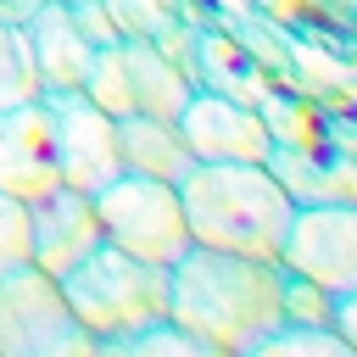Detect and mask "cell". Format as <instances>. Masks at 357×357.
<instances>
[{
	"label": "cell",
	"instance_id": "6da1fadb",
	"mask_svg": "<svg viewBox=\"0 0 357 357\" xmlns=\"http://www.w3.org/2000/svg\"><path fill=\"white\" fill-rule=\"evenodd\" d=\"M167 318L212 357H251L284 324V262L190 245L167 268Z\"/></svg>",
	"mask_w": 357,
	"mask_h": 357
},
{
	"label": "cell",
	"instance_id": "7a4b0ae2",
	"mask_svg": "<svg viewBox=\"0 0 357 357\" xmlns=\"http://www.w3.org/2000/svg\"><path fill=\"white\" fill-rule=\"evenodd\" d=\"M178 201L195 245L240 257H279L296 218V201L262 162H195L178 178Z\"/></svg>",
	"mask_w": 357,
	"mask_h": 357
},
{
	"label": "cell",
	"instance_id": "3957f363",
	"mask_svg": "<svg viewBox=\"0 0 357 357\" xmlns=\"http://www.w3.org/2000/svg\"><path fill=\"white\" fill-rule=\"evenodd\" d=\"M61 296H67L78 329L95 340V351H112L117 340L167 318V268L100 240L78 268L61 273Z\"/></svg>",
	"mask_w": 357,
	"mask_h": 357
},
{
	"label": "cell",
	"instance_id": "277c9868",
	"mask_svg": "<svg viewBox=\"0 0 357 357\" xmlns=\"http://www.w3.org/2000/svg\"><path fill=\"white\" fill-rule=\"evenodd\" d=\"M95 218H100L112 245H123L128 257H145L156 268H173L195 245L190 223H184L178 184H162V178H145V173H117L112 184H100Z\"/></svg>",
	"mask_w": 357,
	"mask_h": 357
},
{
	"label": "cell",
	"instance_id": "5b68a950",
	"mask_svg": "<svg viewBox=\"0 0 357 357\" xmlns=\"http://www.w3.org/2000/svg\"><path fill=\"white\" fill-rule=\"evenodd\" d=\"M0 357H95V340L78 329L61 279L39 262L0 273Z\"/></svg>",
	"mask_w": 357,
	"mask_h": 357
},
{
	"label": "cell",
	"instance_id": "8992f818",
	"mask_svg": "<svg viewBox=\"0 0 357 357\" xmlns=\"http://www.w3.org/2000/svg\"><path fill=\"white\" fill-rule=\"evenodd\" d=\"M39 106L50 112L61 184L95 195L100 184H112V178L123 173V156H117V117L100 112L84 89H39Z\"/></svg>",
	"mask_w": 357,
	"mask_h": 357
},
{
	"label": "cell",
	"instance_id": "52a82bcc",
	"mask_svg": "<svg viewBox=\"0 0 357 357\" xmlns=\"http://www.w3.org/2000/svg\"><path fill=\"white\" fill-rule=\"evenodd\" d=\"M279 262L290 273L318 279L324 290H357V201L340 206H296Z\"/></svg>",
	"mask_w": 357,
	"mask_h": 357
},
{
	"label": "cell",
	"instance_id": "ba28073f",
	"mask_svg": "<svg viewBox=\"0 0 357 357\" xmlns=\"http://www.w3.org/2000/svg\"><path fill=\"white\" fill-rule=\"evenodd\" d=\"M178 134L190 139L195 162H268V151H273L262 112L234 95H218V89H195L184 100Z\"/></svg>",
	"mask_w": 357,
	"mask_h": 357
},
{
	"label": "cell",
	"instance_id": "9c48e42d",
	"mask_svg": "<svg viewBox=\"0 0 357 357\" xmlns=\"http://www.w3.org/2000/svg\"><path fill=\"white\" fill-rule=\"evenodd\" d=\"M28 234H33V262L45 273H56V279L67 268H78L106 240V229L95 218V195L73 190V184H56L39 201H28Z\"/></svg>",
	"mask_w": 357,
	"mask_h": 357
},
{
	"label": "cell",
	"instance_id": "30bf717a",
	"mask_svg": "<svg viewBox=\"0 0 357 357\" xmlns=\"http://www.w3.org/2000/svg\"><path fill=\"white\" fill-rule=\"evenodd\" d=\"M56 184H61V167H56L50 112L39 100L6 106L0 112V190L17 201H39Z\"/></svg>",
	"mask_w": 357,
	"mask_h": 357
},
{
	"label": "cell",
	"instance_id": "8fae6325",
	"mask_svg": "<svg viewBox=\"0 0 357 357\" xmlns=\"http://www.w3.org/2000/svg\"><path fill=\"white\" fill-rule=\"evenodd\" d=\"M262 167L279 178V190L296 206H340V201H357V156H346L329 139L273 145Z\"/></svg>",
	"mask_w": 357,
	"mask_h": 357
},
{
	"label": "cell",
	"instance_id": "7c38bea8",
	"mask_svg": "<svg viewBox=\"0 0 357 357\" xmlns=\"http://www.w3.org/2000/svg\"><path fill=\"white\" fill-rule=\"evenodd\" d=\"M33 39V61H39V84L45 89H84L89 56L95 45L84 39V28L73 22L67 0H39V11L22 22Z\"/></svg>",
	"mask_w": 357,
	"mask_h": 357
},
{
	"label": "cell",
	"instance_id": "4fadbf2b",
	"mask_svg": "<svg viewBox=\"0 0 357 357\" xmlns=\"http://www.w3.org/2000/svg\"><path fill=\"white\" fill-rule=\"evenodd\" d=\"M117 156H123V173H145V178H162V184H178L195 167V151L178 134V123L151 117V112L117 117Z\"/></svg>",
	"mask_w": 357,
	"mask_h": 357
},
{
	"label": "cell",
	"instance_id": "5bb4252c",
	"mask_svg": "<svg viewBox=\"0 0 357 357\" xmlns=\"http://www.w3.org/2000/svg\"><path fill=\"white\" fill-rule=\"evenodd\" d=\"M123 61H128L134 112H151V117H173V123H178L184 100L195 95V84L178 73V61H173L156 39H123Z\"/></svg>",
	"mask_w": 357,
	"mask_h": 357
},
{
	"label": "cell",
	"instance_id": "9a60e30c",
	"mask_svg": "<svg viewBox=\"0 0 357 357\" xmlns=\"http://www.w3.org/2000/svg\"><path fill=\"white\" fill-rule=\"evenodd\" d=\"M195 89H218V95H234V100L257 106L268 95V78L245 56V45H234L223 33H195Z\"/></svg>",
	"mask_w": 357,
	"mask_h": 357
},
{
	"label": "cell",
	"instance_id": "2e32d148",
	"mask_svg": "<svg viewBox=\"0 0 357 357\" xmlns=\"http://www.w3.org/2000/svg\"><path fill=\"white\" fill-rule=\"evenodd\" d=\"M39 61H33V39L22 22H0V112L39 100Z\"/></svg>",
	"mask_w": 357,
	"mask_h": 357
},
{
	"label": "cell",
	"instance_id": "e0dca14e",
	"mask_svg": "<svg viewBox=\"0 0 357 357\" xmlns=\"http://www.w3.org/2000/svg\"><path fill=\"white\" fill-rule=\"evenodd\" d=\"M84 95H89L100 112H112V117L134 112V89H128L123 39H117V45H95V56H89V73H84Z\"/></svg>",
	"mask_w": 357,
	"mask_h": 357
},
{
	"label": "cell",
	"instance_id": "ac0fdd59",
	"mask_svg": "<svg viewBox=\"0 0 357 357\" xmlns=\"http://www.w3.org/2000/svg\"><path fill=\"white\" fill-rule=\"evenodd\" d=\"M279 351H312V357H351L346 335L335 324H279L251 357H279Z\"/></svg>",
	"mask_w": 357,
	"mask_h": 357
},
{
	"label": "cell",
	"instance_id": "d6986e66",
	"mask_svg": "<svg viewBox=\"0 0 357 357\" xmlns=\"http://www.w3.org/2000/svg\"><path fill=\"white\" fill-rule=\"evenodd\" d=\"M284 324H335V290L284 268Z\"/></svg>",
	"mask_w": 357,
	"mask_h": 357
},
{
	"label": "cell",
	"instance_id": "ffe728a7",
	"mask_svg": "<svg viewBox=\"0 0 357 357\" xmlns=\"http://www.w3.org/2000/svg\"><path fill=\"white\" fill-rule=\"evenodd\" d=\"M33 262V234H28V201L0 190V273Z\"/></svg>",
	"mask_w": 357,
	"mask_h": 357
},
{
	"label": "cell",
	"instance_id": "44dd1931",
	"mask_svg": "<svg viewBox=\"0 0 357 357\" xmlns=\"http://www.w3.org/2000/svg\"><path fill=\"white\" fill-rule=\"evenodd\" d=\"M106 11L117 17L123 39H156L173 22V0H106Z\"/></svg>",
	"mask_w": 357,
	"mask_h": 357
},
{
	"label": "cell",
	"instance_id": "7402d4cb",
	"mask_svg": "<svg viewBox=\"0 0 357 357\" xmlns=\"http://www.w3.org/2000/svg\"><path fill=\"white\" fill-rule=\"evenodd\" d=\"M67 11H73V22L84 28L89 45H117V39H123V28H117V17L106 11V0H67Z\"/></svg>",
	"mask_w": 357,
	"mask_h": 357
},
{
	"label": "cell",
	"instance_id": "603a6c76",
	"mask_svg": "<svg viewBox=\"0 0 357 357\" xmlns=\"http://www.w3.org/2000/svg\"><path fill=\"white\" fill-rule=\"evenodd\" d=\"M335 329L346 335V346H351V357H357V290L335 296Z\"/></svg>",
	"mask_w": 357,
	"mask_h": 357
},
{
	"label": "cell",
	"instance_id": "cb8c5ba5",
	"mask_svg": "<svg viewBox=\"0 0 357 357\" xmlns=\"http://www.w3.org/2000/svg\"><path fill=\"white\" fill-rule=\"evenodd\" d=\"M39 11V0H0V22H28Z\"/></svg>",
	"mask_w": 357,
	"mask_h": 357
}]
</instances>
